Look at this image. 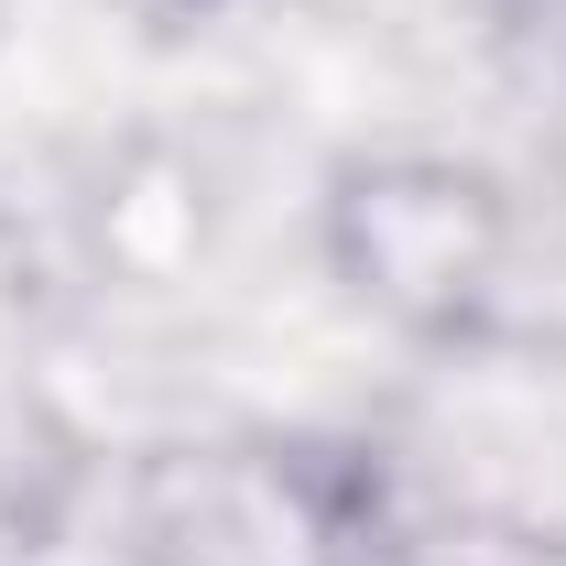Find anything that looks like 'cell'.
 Listing matches in <instances>:
<instances>
[{"label":"cell","mask_w":566,"mask_h":566,"mask_svg":"<svg viewBox=\"0 0 566 566\" xmlns=\"http://www.w3.org/2000/svg\"><path fill=\"white\" fill-rule=\"evenodd\" d=\"M305 11H327V22H359V33H403V22H424L436 0H305Z\"/></svg>","instance_id":"52a82bcc"},{"label":"cell","mask_w":566,"mask_h":566,"mask_svg":"<svg viewBox=\"0 0 566 566\" xmlns=\"http://www.w3.org/2000/svg\"><path fill=\"white\" fill-rule=\"evenodd\" d=\"M349 566H566V534L469 512V501H436L392 469H370V480H349Z\"/></svg>","instance_id":"8992f818"},{"label":"cell","mask_w":566,"mask_h":566,"mask_svg":"<svg viewBox=\"0 0 566 566\" xmlns=\"http://www.w3.org/2000/svg\"><path fill=\"white\" fill-rule=\"evenodd\" d=\"M109 11H132V22H197V11H218V0H109Z\"/></svg>","instance_id":"ba28073f"},{"label":"cell","mask_w":566,"mask_h":566,"mask_svg":"<svg viewBox=\"0 0 566 566\" xmlns=\"http://www.w3.org/2000/svg\"><path fill=\"white\" fill-rule=\"evenodd\" d=\"M381 469L436 501L566 534V349L501 338V316L447 338V349H424V370L392 403Z\"/></svg>","instance_id":"7a4b0ae2"},{"label":"cell","mask_w":566,"mask_h":566,"mask_svg":"<svg viewBox=\"0 0 566 566\" xmlns=\"http://www.w3.org/2000/svg\"><path fill=\"white\" fill-rule=\"evenodd\" d=\"M556 164H566V87H556Z\"/></svg>","instance_id":"9c48e42d"},{"label":"cell","mask_w":566,"mask_h":566,"mask_svg":"<svg viewBox=\"0 0 566 566\" xmlns=\"http://www.w3.org/2000/svg\"><path fill=\"white\" fill-rule=\"evenodd\" d=\"M316 251L327 283L349 294L370 327H392L403 349H447L501 316V273H512V197L491 164L469 153H424V142H381L349 153L316 197Z\"/></svg>","instance_id":"6da1fadb"},{"label":"cell","mask_w":566,"mask_h":566,"mask_svg":"<svg viewBox=\"0 0 566 566\" xmlns=\"http://www.w3.org/2000/svg\"><path fill=\"white\" fill-rule=\"evenodd\" d=\"M87 491V436L55 381V316L33 240L0 218V534H55V512Z\"/></svg>","instance_id":"277c9868"},{"label":"cell","mask_w":566,"mask_h":566,"mask_svg":"<svg viewBox=\"0 0 566 566\" xmlns=\"http://www.w3.org/2000/svg\"><path fill=\"white\" fill-rule=\"evenodd\" d=\"M120 566H349V480L283 436H175L120 480Z\"/></svg>","instance_id":"3957f363"},{"label":"cell","mask_w":566,"mask_h":566,"mask_svg":"<svg viewBox=\"0 0 566 566\" xmlns=\"http://www.w3.org/2000/svg\"><path fill=\"white\" fill-rule=\"evenodd\" d=\"M218 251V175L208 153L132 132L87 175V262L109 294H186Z\"/></svg>","instance_id":"5b68a950"}]
</instances>
